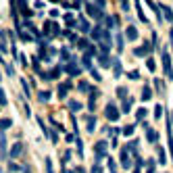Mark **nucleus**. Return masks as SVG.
Returning a JSON list of instances; mask_svg holds the SVG:
<instances>
[{"instance_id":"1","label":"nucleus","mask_w":173,"mask_h":173,"mask_svg":"<svg viewBox=\"0 0 173 173\" xmlns=\"http://www.w3.org/2000/svg\"><path fill=\"white\" fill-rule=\"evenodd\" d=\"M107 148H109V144H107L104 140H100V142L94 144V159H96V163H100V161L107 157Z\"/></svg>"},{"instance_id":"2","label":"nucleus","mask_w":173,"mask_h":173,"mask_svg":"<svg viewBox=\"0 0 173 173\" xmlns=\"http://www.w3.org/2000/svg\"><path fill=\"white\" fill-rule=\"evenodd\" d=\"M161 59H163V69H165V75L171 79L173 77V69H171V56L167 50H161Z\"/></svg>"},{"instance_id":"3","label":"nucleus","mask_w":173,"mask_h":173,"mask_svg":"<svg viewBox=\"0 0 173 173\" xmlns=\"http://www.w3.org/2000/svg\"><path fill=\"white\" fill-rule=\"evenodd\" d=\"M104 115H107V119L109 121H119V117H121V113H119V109H117V104H113V102H109L107 104V111H104Z\"/></svg>"},{"instance_id":"4","label":"nucleus","mask_w":173,"mask_h":173,"mask_svg":"<svg viewBox=\"0 0 173 173\" xmlns=\"http://www.w3.org/2000/svg\"><path fill=\"white\" fill-rule=\"evenodd\" d=\"M61 67H63L65 73H69V75H79V73H81V67L75 61H69L67 65H61Z\"/></svg>"},{"instance_id":"5","label":"nucleus","mask_w":173,"mask_h":173,"mask_svg":"<svg viewBox=\"0 0 173 173\" xmlns=\"http://www.w3.org/2000/svg\"><path fill=\"white\" fill-rule=\"evenodd\" d=\"M86 11H88V15H90V17H94L96 21L104 19V15H102V9H96V6H94V4H90V2H86Z\"/></svg>"},{"instance_id":"6","label":"nucleus","mask_w":173,"mask_h":173,"mask_svg":"<svg viewBox=\"0 0 173 173\" xmlns=\"http://www.w3.org/2000/svg\"><path fill=\"white\" fill-rule=\"evenodd\" d=\"M142 125H144V129H146V140L150 142V144H154V142H157V138H159L157 129H154V127H150L146 121H142Z\"/></svg>"},{"instance_id":"7","label":"nucleus","mask_w":173,"mask_h":173,"mask_svg":"<svg viewBox=\"0 0 173 173\" xmlns=\"http://www.w3.org/2000/svg\"><path fill=\"white\" fill-rule=\"evenodd\" d=\"M150 52H152V46L148 44V42H144V44L138 46V48H134V54H136V56H148Z\"/></svg>"},{"instance_id":"8","label":"nucleus","mask_w":173,"mask_h":173,"mask_svg":"<svg viewBox=\"0 0 173 173\" xmlns=\"http://www.w3.org/2000/svg\"><path fill=\"white\" fill-rule=\"evenodd\" d=\"M98 96H100V92H98L96 88H92V90H90V102H88L90 113H94V111H96V100H98Z\"/></svg>"},{"instance_id":"9","label":"nucleus","mask_w":173,"mask_h":173,"mask_svg":"<svg viewBox=\"0 0 173 173\" xmlns=\"http://www.w3.org/2000/svg\"><path fill=\"white\" fill-rule=\"evenodd\" d=\"M121 165H123V169H129V167H132V161H129V150H127V146H123V148H121Z\"/></svg>"},{"instance_id":"10","label":"nucleus","mask_w":173,"mask_h":173,"mask_svg":"<svg viewBox=\"0 0 173 173\" xmlns=\"http://www.w3.org/2000/svg\"><path fill=\"white\" fill-rule=\"evenodd\" d=\"M125 38H127L129 42H136V40H138V29H136L134 25H129V27L125 29Z\"/></svg>"},{"instance_id":"11","label":"nucleus","mask_w":173,"mask_h":173,"mask_svg":"<svg viewBox=\"0 0 173 173\" xmlns=\"http://www.w3.org/2000/svg\"><path fill=\"white\" fill-rule=\"evenodd\" d=\"M77 27H79V31H81V34H88V31L92 29V27H90V23H88L84 17H79V19H77Z\"/></svg>"},{"instance_id":"12","label":"nucleus","mask_w":173,"mask_h":173,"mask_svg":"<svg viewBox=\"0 0 173 173\" xmlns=\"http://www.w3.org/2000/svg\"><path fill=\"white\" fill-rule=\"evenodd\" d=\"M73 84L67 79L65 81V86H59V98H61V100H63V98H67V92H69V88H71Z\"/></svg>"},{"instance_id":"13","label":"nucleus","mask_w":173,"mask_h":173,"mask_svg":"<svg viewBox=\"0 0 173 173\" xmlns=\"http://www.w3.org/2000/svg\"><path fill=\"white\" fill-rule=\"evenodd\" d=\"M21 152H23V144H21V142L13 144V148H11V159H17Z\"/></svg>"},{"instance_id":"14","label":"nucleus","mask_w":173,"mask_h":173,"mask_svg":"<svg viewBox=\"0 0 173 173\" xmlns=\"http://www.w3.org/2000/svg\"><path fill=\"white\" fill-rule=\"evenodd\" d=\"M63 6L65 9H79L81 6V0H63Z\"/></svg>"},{"instance_id":"15","label":"nucleus","mask_w":173,"mask_h":173,"mask_svg":"<svg viewBox=\"0 0 173 173\" xmlns=\"http://www.w3.org/2000/svg\"><path fill=\"white\" fill-rule=\"evenodd\" d=\"M140 98H142L144 102H146V100H150V98H152V90H150V86H148V84H146V86L142 88V96H140Z\"/></svg>"},{"instance_id":"16","label":"nucleus","mask_w":173,"mask_h":173,"mask_svg":"<svg viewBox=\"0 0 173 173\" xmlns=\"http://www.w3.org/2000/svg\"><path fill=\"white\" fill-rule=\"evenodd\" d=\"M86 125H88V132H94L96 129V117L94 115H88L86 117Z\"/></svg>"},{"instance_id":"17","label":"nucleus","mask_w":173,"mask_h":173,"mask_svg":"<svg viewBox=\"0 0 173 173\" xmlns=\"http://www.w3.org/2000/svg\"><path fill=\"white\" fill-rule=\"evenodd\" d=\"M6 157V138L0 136V161H2Z\"/></svg>"},{"instance_id":"18","label":"nucleus","mask_w":173,"mask_h":173,"mask_svg":"<svg viewBox=\"0 0 173 173\" xmlns=\"http://www.w3.org/2000/svg\"><path fill=\"white\" fill-rule=\"evenodd\" d=\"M138 146H140V144H138L136 140H132V142L127 144V150H129V152H132L134 157H138V152H140V148H138Z\"/></svg>"},{"instance_id":"19","label":"nucleus","mask_w":173,"mask_h":173,"mask_svg":"<svg viewBox=\"0 0 173 173\" xmlns=\"http://www.w3.org/2000/svg\"><path fill=\"white\" fill-rule=\"evenodd\" d=\"M132 104H134L132 98H125V100H123V104H121V113H129V111H132Z\"/></svg>"},{"instance_id":"20","label":"nucleus","mask_w":173,"mask_h":173,"mask_svg":"<svg viewBox=\"0 0 173 173\" xmlns=\"http://www.w3.org/2000/svg\"><path fill=\"white\" fill-rule=\"evenodd\" d=\"M9 127H13V119H0V129H2V132H6Z\"/></svg>"},{"instance_id":"21","label":"nucleus","mask_w":173,"mask_h":173,"mask_svg":"<svg viewBox=\"0 0 173 173\" xmlns=\"http://www.w3.org/2000/svg\"><path fill=\"white\" fill-rule=\"evenodd\" d=\"M113 75L115 77L121 75V63H119V59H113Z\"/></svg>"},{"instance_id":"22","label":"nucleus","mask_w":173,"mask_h":173,"mask_svg":"<svg viewBox=\"0 0 173 173\" xmlns=\"http://www.w3.org/2000/svg\"><path fill=\"white\" fill-rule=\"evenodd\" d=\"M161 13H165V19L173 23V13H171V9H169L167 4H163V6H161Z\"/></svg>"},{"instance_id":"23","label":"nucleus","mask_w":173,"mask_h":173,"mask_svg":"<svg viewBox=\"0 0 173 173\" xmlns=\"http://www.w3.org/2000/svg\"><path fill=\"white\" fill-rule=\"evenodd\" d=\"M69 111H73V113H75V111H81V102L79 100H69Z\"/></svg>"},{"instance_id":"24","label":"nucleus","mask_w":173,"mask_h":173,"mask_svg":"<svg viewBox=\"0 0 173 173\" xmlns=\"http://www.w3.org/2000/svg\"><path fill=\"white\" fill-rule=\"evenodd\" d=\"M134 132H136V125H125V127L121 129V134H123V136H127V138L134 136Z\"/></svg>"},{"instance_id":"25","label":"nucleus","mask_w":173,"mask_h":173,"mask_svg":"<svg viewBox=\"0 0 173 173\" xmlns=\"http://www.w3.org/2000/svg\"><path fill=\"white\" fill-rule=\"evenodd\" d=\"M75 146H77V154H79V159H81V157H84V142H81L79 136L75 138Z\"/></svg>"},{"instance_id":"26","label":"nucleus","mask_w":173,"mask_h":173,"mask_svg":"<svg viewBox=\"0 0 173 173\" xmlns=\"http://www.w3.org/2000/svg\"><path fill=\"white\" fill-rule=\"evenodd\" d=\"M38 96H40V102H48V100H50V92H48V90H46V92L42 90Z\"/></svg>"},{"instance_id":"27","label":"nucleus","mask_w":173,"mask_h":173,"mask_svg":"<svg viewBox=\"0 0 173 173\" xmlns=\"http://www.w3.org/2000/svg\"><path fill=\"white\" fill-rule=\"evenodd\" d=\"M77 90H79V92H90L92 88H90V84H88V81H79V86H77Z\"/></svg>"},{"instance_id":"28","label":"nucleus","mask_w":173,"mask_h":173,"mask_svg":"<svg viewBox=\"0 0 173 173\" xmlns=\"http://www.w3.org/2000/svg\"><path fill=\"white\" fill-rule=\"evenodd\" d=\"M146 113H148L146 109H138V111H136V119H138V121H144V117H146Z\"/></svg>"},{"instance_id":"29","label":"nucleus","mask_w":173,"mask_h":173,"mask_svg":"<svg viewBox=\"0 0 173 173\" xmlns=\"http://www.w3.org/2000/svg\"><path fill=\"white\" fill-rule=\"evenodd\" d=\"M61 61L69 63V50H67V48H61Z\"/></svg>"},{"instance_id":"30","label":"nucleus","mask_w":173,"mask_h":173,"mask_svg":"<svg viewBox=\"0 0 173 173\" xmlns=\"http://www.w3.org/2000/svg\"><path fill=\"white\" fill-rule=\"evenodd\" d=\"M117 94H119L121 100H125V98H127V96H125V94H127V88H123V86H121V88H117Z\"/></svg>"},{"instance_id":"31","label":"nucleus","mask_w":173,"mask_h":173,"mask_svg":"<svg viewBox=\"0 0 173 173\" xmlns=\"http://www.w3.org/2000/svg\"><path fill=\"white\" fill-rule=\"evenodd\" d=\"M154 88H157V92H159V94H163V92H165V86L161 84V79H154Z\"/></svg>"},{"instance_id":"32","label":"nucleus","mask_w":173,"mask_h":173,"mask_svg":"<svg viewBox=\"0 0 173 173\" xmlns=\"http://www.w3.org/2000/svg\"><path fill=\"white\" fill-rule=\"evenodd\" d=\"M161 115H163V104H157L154 107V119H161Z\"/></svg>"},{"instance_id":"33","label":"nucleus","mask_w":173,"mask_h":173,"mask_svg":"<svg viewBox=\"0 0 173 173\" xmlns=\"http://www.w3.org/2000/svg\"><path fill=\"white\" fill-rule=\"evenodd\" d=\"M9 100H6V94H4V90L2 88H0V107H4Z\"/></svg>"},{"instance_id":"34","label":"nucleus","mask_w":173,"mask_h":173,"mask_svg":"<svg viewBox=\"0 0 173 173\" xmlns=\"http://www.w3.org/2000/svg\"><path fill=\"white\" fill-rule=\"evenodd\" d=\"M77 48H79V50H86V48H88V40H86V38H81V40L77 42Z\"/></svg>"},{"instance_id":"35","label":"nucleus","mask_w":173,"mask_h":173,"mask_svg":"<svg viewBox=\"0 0 173 173\" xmlns=\"http://www.w3.org/2000/svg\"><path fill=\"white\" fill-rule=\"evenodd\" d=\"M159 161L165 165L167 163V154H165V150H163V148H159Z\"/></svg>"},{"instance_id":"36","label":"nucleus","mask_w":173,"mask_h":173,"mask_svg":"<svg viewBox=\"0 0 173 173\" xmlns=\"http://www.w3.org/2000/svg\"><path fill=\"white\" fill-rule=\"evenodd\" d=\"M90 59H92V56L84 54V61H81V63H84V67H86V69H92V63H90Z\"/></svg>"},{"instance_id":"37","label":"nucleus","mask_w":173,"mask_h":173,"mask_svg":"<svg viewBox=\"0 0 173 173\" xmlns=\"http://www.w3.org/2000/svg\"><path fill=\"white\" fill-rule=\"evenodd\" d=\"M107 163H109V169H111V173H117V165H115V161H113V159H109Z\"/></svg>"},{"instance_id":"38","label":"nucleus","mask_w":173,"mask_h":173,"mask_svg":"<svg viewBox=\"0 0 173 173\" xmlns=\"http://www.w3.org/2000/svg\"><path fill=\"white\" fill-rule=\"evenodd\" d=\"M146 67L150 69V71H154V69H157V65H154V59H148V61H146Z\"/></svg>"},{"instance_id":"39","label":"nucleus","mask_w":173,"mask_h":173,"mask_svg":"<svg viewBox=\"0 0 173 173\" xmlns=\"http://www.w3.org/2000/svg\"><path fill=\"white\" fill-rule=\"evenodd\" d=\"M121 50H123V38L117 36V52H121Z\"/></svg>"},{"instance_id":"40","label":"nucleus","mask_w":173,"mask_h":173,"mask_svg":"<svg viewBox=\"0 0 173 173\" xmlns=\"http://www.w3.org/2000/svg\"><path fill=\"white\" fill-rule=\"evenodd\" d=\"M90 73H92V77H94L96 81H100V79H102V77H100V73H98L96 69H90Z\"/></svg>"},{"instance_id":"41","label":"nucleus","mask_w":173,"mask_h":173,"mask_svg":"<svg viewBox=\"0 0 173 173\" xmlns=\"http://www.w3.org/2000/svg\"><path fill=\"white\" fill-rule=\"evenodd\" d=\"M21 86H23V90H25V94L29 96V84L25 81V77H23V79H21Z\"/></svg>"},{"instance_id":"42","label":"nucleus","mask_w":173,"mask_h":173,"mask_svg":"<svg viewBox=\"0 0 173 173\" xmlns=\"http://www.w3.org/2000/svg\"><path fill=\"white\" fill-rule=\"evenodd\" d=\"M167 136H169V144H171V157H173V136H171V129H167Z\"/></svg>"},{"instance_id":"43","label":"nucleus","mask_w":173,"mask_h":173,"mask_svg":"<svg viewBox=\"0 0 173 173\" xmlns=\"http://www.w3.org/2000/svg\"><path fill=\"white\" fill-rule=\"evenodd\" d=\"M127 77H132V79H138V77H140V73H138V71H129V73H127Z\"/></svg>"},{"instance_id":"44","label":"nucleus","mask_w":173,"mask_h":173,"mask_svg":"<svg viewBox=\"0 0 173 173\" xmlns=\"http://www.w3.org/2000/svg\"><path fill=\"white\" fill-rule=\"evenodd\" d=\"M92 173H102V167H100V165H98V163H96V165L92 167Z\"/></svg>"},{"instance_id":"45","label":"nucleus","mask_w":173,"mask_h":173,"mask_svg":"<svg viewBox=\"0 0 173 173\" xmlns=\"http://www.w3.org/2000/svg\"><path fill=\"white\" fill-rule=\"evenodd\" d=\"M19 61H21V65H23V67H27V65H29V63H27V59H25V54H21V56H19Z\"/></svg>"},{"instance_id":"46","label":"nucleus","mask_w":173,"mask_h":173,"mask_svg":"<svg viewBox=\"0 0 173 173\" xmlns=\"http://www.w3.org/2000/svg\"><path fill=\"white\" fill-rule=\"evenodd\" d=\"M121 9H123V11L129 9V2H127V0H121Z\"/></svg>"},{"instance_id":"47","label":"nucleus","mask_w":173,"mask_h":173,"mask_svg":"<svg viewBox=\"0 0 173 173\" xmlns=\"http://www.w3.org/2000/svg\"><path fill=\"white\" fill-rule=\"evenodd\" d=\"M6 73H9V75H11V77H13V75H15V69H13L11 65H6Z\"/></svg>"},{"instance_id":"48","label":"nucleus","mask_w":173,"mask_h":173,"mask_svg":"<svg viewBox=\"0 0 173 173\" xmlns=\"http://www.w3.org/2000/svg\"><path fill=\"white\" fill-rule=\"evenodd\" d=\"M98 2V9H104V0H96Z\"/></svg>"},{"instance_id":"49","label":"nucleus","mask_w":173,"mask_h":173,"mask_svg":"<svg viewBox=\"0 0 173 173\" xmlns=\"http://www.w3.org/2000/svg\"><path fill=\"white\" fill-rule=\"evenodd\" d=\"M23 173H29V169H27V167H23Z\"/></svg>"},{"instance_id":"50","label":"nucleus","mask_w":173,"mask_h":173,"mask_svg":"<svg viewBox=\"0 0 173 173\" xmlns=\"http://www.w3.org/2000/svg\"><path fill=\"white\" fill-rule=\"evenodd\" d=\"M134 173H140V167H136V169H134Z\"/></svg>"},{"instance_id":"51","label":"nucleus","mask_w":173,"mask_h":173,"mask_svg":"<svg viewBox=\"0 0 173 173\" xmlns=\"http://www.w3.org/2000/svg\"><path fill=\"white\" fill-rule=\"evenodd\" d=\"M50 2H59V0H50Z\"/></svg>"},{"instance_id":"52","label":"nucleus","mask_w":173,"mask_h":173,"mask_svg":"<svg viewBox=\"0 0 173 173\" xmlns=\"http://www.w3.org/2000/svg\"><path fill=\"white\" fill-rule=\"evenodd\" d=\"M0 173H2V171H0Z\"/></svg>"}]
</instances>
